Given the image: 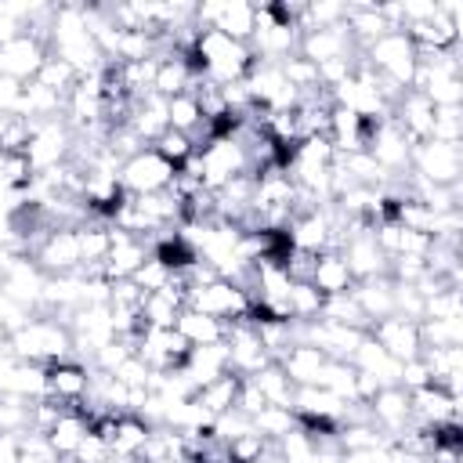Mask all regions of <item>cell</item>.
Returning a JSON list of instances; mask_svg holds the SVG:
<instances>
[{
    "mask_svg": "<svg viewBox=\"0 0 463 463\" xmlns=\"http://www.w3.org/2000/svg\"><path fill=\"white\" fill-rule=\"evenodd\" d=\"M11 358L36 362V365L76 362L72 358V333H69V326L54 322L47 315H33L29 326H22L18 333H11Z\"/></svg>",
    "mask_w": 463,
    "mask_h": 463,
    "instance_id": "1",
    "label": "cell"
},
{
    "mask_svg": "<svg viewBox=\"0 0 463 463\" xmlns=\"http://www.w3.org/2000/svg\"><path fill=\"white\" fill-rule=\"evenodd\" d=\"M409 170L430 184H459L463 177V148L449 141H420L412 145V163Z\"/></svg>",
    "mask_w": 463,
    "mask_h": 463,
    "instance_id": "2",
    "label": "cell"
},
{
    "mask_svg": "<svg viewBox=\"0 0 463 463\" xmlns=\"http://www.w3.org/2000/svg\"><path fill=\"white\" fill-rule=\"evenodd\" d=\"M362 58L376 72H383V76H391V80H398L405 87H409V80L416 72V47H412V40L405 33H383L380 40H373L362 51Z\"/></svg>",
    "mask_w": 463,
    "mask_h": 463,
    "instance_id": "3",
    "label": "cell"
},
{
    "mask_svg": "<svg viewBox=\"0 0 463 463\" xmlns=\"http://www.w3.org/2000/svg\"><path fill=\"white\" fill-rule=\"evenodd\" d=\"M69 152H72V130H69L65 119L33 123V137H29V148H25V159H29V166H33V174L65 163Z\"/></svg>",
    "mask_w": 463,
    "mask_h": 463,
    "instance_id": "4",
    "label": "cell"
},
{
    "mask_svg": "<svg viewBox=\"0 0 463 463\" xmlns=\"http://www.w3.org/2000/svg\"><path fill=\"white\" fill-rule=\"evenodd\" d=\"M199 163H203V188H210V192L224 188L232 177H239V174L250 170L242 145L232 141V137H213L210 145H203ZM250 174H253V170H250Z\"/></svg>",
    "mask_w": 463,
    "mask_h": 463,
    "instance_id": "5",
    "label": "cell"
},
{
    "mask_svg": "<svg viewBox=\"0 0 463 463\" xmlns=\"http://www.w3.org/2000/svg\"><path fill=\"white\" fill-rule=\"evenodd\" d=\"M170 181H174V166H170L163 156H156L152 148L130 156V159L119 166V188H123L127 195L163 192V188H170Z\"/></svg>",
    "mask_w": 463,
    "mask_h": 463,
    "instance_id": "6",
    "label": "cell"
},
{
    "mask_svg": "<svg viewBox=\"0 0 463 463\" xmlns=\"http://www.w3.org/2000/svg\"><path fill=\"white\" fill-rule=\"evenodd\" d=\"M188 307H195V311H203V315H213V318H221V322H235V318H242V315L253 311V300H250L235 282L213 279L210 286H203V289L192 293Z\"/></svg>",
    "mask_w": 463,
    "mask_h": 463,
    "instance_id": "7",
    "label": "cell"
},
{
    "mask_svg": "<svg viewBox=\"0 0 463 463\" xmlns=\"http://www.w3.org/2000/svg\"><path fill=\"white\" fill-rule=\"evenodd\" d=\"M369 405V420H373V427L376 430H383V434H391L387 441H394L402 430H409L416 420H412V405H409V391L405 387H380L376 394H373V402H365Z\"/></svg>",
    "mask_w": 463,
    "mask_h": 463,
    "instance_id": "8",
    "label": "cell"
},
{
    "mask_svg": "<svg viewBox=\"0 0 463 463\" xmlns=\"http://www.w3.org/2000/svg\"><path fill=\"white\" fill-rule=\"evenodd\" d=\"M43 58H47V43L22 33L11 43H0V76H7L14 83H29V80H36Z\"/></svg>",
    "mask_w": 463,
    "mask_h": 463,
    "instance_id": "9",
    "label": "cell"
},
{
    "mask_svg": "<svg viewBox=\"0 0 463 463\" xmlns=\"http://www.w3.org/2000/svg\"><path fill=\"white\" fill-rule=\"evenodd\" d=\"M365 152L391 174V177H398L402 170H409V163H412V141L391 123V116L383 119V123H376L373 127V134H369V145H365Z\"/></svg>",
    "mask_w": 463,
    "mask_h": 463,
    "instance_id": "10",
    "label": "cell"
},
{
    "mask_svg": "<svg viewBox=\"0 0 463 463\" xmlns=\"http://www.w3.org/2000/svg\"><path fill=\"white\" fill-rule=\"evenodd\" d=\"M47 279L51 275H72L80 268V246H76V228H58L51 232L29 257Z\"/></svg>",
    "mask_w": 463,
    "mask_h": 463,
    "instance_id": "11",
    "label": "cell"
},
{
    "mask_svg": "<svg viewBox=\"0 0 463 463\" xmlns=\"http://www.w3.org/2000/svg\"><path fill=\"white\" fill-rule=\"evenodd\" d=\"M109 239H112V250H109V257H105V264H101L105 282L130 279V275L152 257V250H148L141 239H134L130 232H123V228H116V224H109Z\"/></svg>",
    "mask_w": 463,
    "mask_h": 463,
    "instance_id": "12",
    "label": "cell"
},
{
    "mask_svg": "<svg viewBox=\"0 0 463 463\" xmlns=\"http://www.w3.org/2000/svg\"><path fill=\"white\" fill-rule=\"evenodd\" d=\"M369 336L394 358V362H412V358H420V322H409V318H398V315H391V318H383V322H376V326H369Z\"/></svg>",
    "mask_w": 463,
    "mask_h": 463,
    "instance_id": "13",
    "label": "cell"
},
{
    "mask_svg": "<svg viewBox=\"0 0 463 463\" xmlns=\"http://www.w3.org/2000/svg\"><path fill=\"white\" fill-rule=\"evenodd\" d=\"M336 253L344 257V264H347V271L354 275V282L373 279V275H387V257H383V250L376 246L373 228H362V232H354L351 239H344V246H340Z\"/></svg>",
    "mask_w": 463,
    "mask_h": 463,
    "instance_id": "14",
    "label": "cell"
},
{
    "mask_svg": "<svg viewBox=\"0 0 463 463\" xmlns=\"http://www.w3.org/2000/svg\"><path fill=\"white\" fill-rule=\"evenodd\" d=\"M43 282H47V275H43L29 257H14V264L0 275V293H7L11 300H18L22 307H29V311L36 315Z\"/></svg>",
    "mask_w": 463,
    "mask_h": 463,
    "instance_id": "15",
    "label": "cell"
},
{
    "mask_svg": "<svg viewBox=\"0 0 463 463\" xmlns=\"http://www.w3.org/2000/svg\"><path fill=\"white\" fill-rule=\"evenodd\" d=\"M297 54H304L307 61L318 65V61H329V58H351V54H358V51H354V40H351L347 25L340 22V25H329V29H311V33H304Z\"/></svg>",
    "mask_w": 463,
    "mask_h": 463,
    "instance_id": "16",
    "label": "cell"
},
{
    "mask_svg": "<svg viewBox=\"0 0 463 463\" xmlns=\"http://www.w3.org/2000/svg\"><path fill=\"white\" fill-rule=\"evenodd\" d=\"M351 297L358 300V307H362V315H365L369 326H376V322H383V318L394 315V282L387 275H373V279L354 282Z\"/></svg>",
    "mask_w": 463,
    "mask_h": 463,
    "instance_id": "17",
    "label": "cell"
},
{
    "mask_svg": "<svg viewBox=\"0 0 463 463\" xmlns=\"http://www.w3.org/2000/svg\"><path fill=\"white\" fill-rule=\"evenodd\" d=\"M87 387H90V373L80 362H51L47 365V394L54 402L76 405L87 398Z\"/></svg>",
    "mask_w": 463,
    "mask_h": 463,
    "instance_id": "18",
    "label": "cell"
},
{
    "mask_svg": "<svg viewBox=\"0 0 463 463\" xmlns=\"http://www.w3.org/2000/svg\"><path fill=\"white\" fill-rule=\"evenodd\" d=\"M311 286L322 293V297H340V293H351L354 289V275L347 271L344 257L336 250H326L315 257V271H311Z\"/></svg>",
    "mask_w": 463,
    "mask_h": 463,
    "instance_id": "19",
    "label": "cell"
},
{
    "mask_svg": "<svg viewBox=\"0 0 463 463\" xmlns=\"http://www.w3.org/2000/svg\"><path fill=\"white\" fill-rule=\"evenodd\" d=\"M174 329H177L192 347L224 344V340H228V322H221V318H213V315H203V311H195V307H181Z\"/></svg>",
    "mask_w": 463,
    "mask_h": 463,
    "instance_id": "20",
    "label": "cell"
},
{
    "mask_svg": "<svg viewBox=\"0 0 463 463\" xmlns=\"http://www.w3.org/2000/svg\"><path fill=\"white\" fill-rule=\"evenodd\" d=\"M326 362H329V358H326L318 347H311V344H293V347L279 358L282 373H286L297 387H315V380H318V373H322Z\"/></svg>",
    "mask_w": 463,
    "mask_h": 463,
    "instance_id": "21",
    "label": "cell"
},
{
    "mask_svg": "<svg viewBox=\"0 0 463 463\" xmlns=\"http://www.w3.org/2000/svg\"><path fill=\"white\" fill-rule=\"evenodd\" d=\"M239 383H242V376H239V373H224V376L210 380L206 387H199V391L192 394V402H195V405H199L206 416H221V412L235 409Z\"/></svg>",
    "mask_w": 463,
    "mask_h": 463,
    "instance_id": "22",
    "label": "cell"
},
{
    "mask_svg": "<svg viewBox=\"0 0 463 463\" xmlns=\"http://www.w3.org/2000/svg\"><path fill=\"white\" fill-rule=\"evenodd\" d=\"M181 297H177V289H156V293H145V300H141V322L148 326V329H174L177 326V315H181Z\"/></svg>",
    "mask_w": 463,
    "mask_h": 463,
    "instance_id": "23",
    "label": "cell"
},
{
    "mask_svg": "<svg viewBox=\"0 0 463 463\" xmlns=\"http://www.w3.org/2000/svg\"><path fill=\"white\" fill-rule=\"evenodd\" d=\"M148 434H152V423H148V420H141V416H134V412H123V416H116V430H112V438H109V449H112L116 456L137 459V452L145 449Z\"/></svg>",
    "mask_w": 463,
    "mask_h": 463,
    "instance_id": "24",
    "label": "cell"
},
{
    "mask_svg": "<svg viewBox=\"0 0 463 463\" xmlns=\"http://www.w3.org/2000/svg\"><path fill=\"white\" fill-rule=\"evenodd\" d=\"M253 383H257V391L264 394V402L268 405H279V409H293V391H297V383L282 373V365L279 362H268L257 376H250Z\"/></svg>",
    "mask_w": 463,
    "mask_h": 463,
    "instance_id": "25",
    "label": "cell"
},
{
    "mask_svg": "<svg viewBox=\"0 0 463 463\" xmlns=\"http://www.w3.org/2000/svg\"><path fill=\"white\" fill-rule=\"evenodd\" d=\"M87 420H80L76 412H65L51 430H47V441H51V449L61 456V459H72L76 456V449H80V441L87 438Z\"/></svg>",
    "mask_w": 463,
    "mask_h": 463,
    "instance_id": "26",
    "label": "cell"
},
{
    "mask_svg": "<svg viewBox=\"0 0 463 463\" xmlns=\"http://www.w3.org/2000/svg\"><path fill=\"white\" fill-rule=\"evenodd\" d=\"M166 123L174 127V130H181V134H195L199 127H203V112H199V98L192 94V90H184V94H174V98H166Z\"/></svg>",
    "mask_w": 463,
    "mask_h": 463,
    "instance_id": "27",
    "label": "cell"
},
{
    "mask_svg": "<svg viewBox=\"0 0 463 463\" xmlns=\"http://www.w3.org/2000/svg\"><path fill=\"white\" fill-rule=\"evenodd\" d=\"M76 246H80V268L83 264H101L112 250V239H109V224H80L76 228Z\"/></svg>",
    "mask_w": 463,
    "mask_h": 463,
    "instance_id": "28",
    "label": "cell"
},
{
    "mask_svg": "<svg viewBox=\"0 0 463 463\" xmlns=\"http://www.w3.org/2000/svg\"><path fill=\"white\" fill-rule=\"evenodd\" d=\"M423 347H463V318H420Z\"/></svg>",
    "mask_w": 463,
    "mask_h": 463,
    "instance_id": "29",
    "label": "cell"
},
{
    "mask_svg": "<svg viewBox=\"0 0 463 463\" xmlns=\"http://www.w3.org/2000/svg\"><path fill=\"white\" fill-rule=\"evenodd\" d=\"M76 80H80V72H76L69 61L54 58V54H47L43 65H40V72H36V83L47 87V90H54L58 98H69L72 87H76Z\"/></svg>",
    "mask_w": 463,
    "mask_h": 463,
    "instance_id": "30",
    "label": "cell"
},
{
    "mask_svg": "<svg viewBox=\"0 0 463 463\" xmlns=\"http://www.w3.org/2000/svg\"><path fill=\"white\" fill-rule=\"evenodd\" d=\"M289 430H297V416H293V409L264 405V409L253 416V434H260L264 441H282Z\"/></svg>",
    "mask_w": 463,
    "mask_h": 463,
    "instance_id": "31",
    "label": "cell"
},
{
    "mask_svg": "<svg viewBox=\"0 0 463 463\" xmlns=\"http://www.w3.org/2000/svg\"><path fill=\"white\" fill-rule=\"evenodd\" d=\"M318 318H326V322H340V326H354V329H365V333H369V322H365V315H362V307H358V300H354L351 293L326 297Z\"/></svg>",
    "mask_w": 463,
    "mask_h": 463,
    "instance_id": "32",
    "label": "cell"
},
{
    "mask_svg": "<svg viewBox=\"0 0 463 463\" xmlns=\"http://www.w3.org/2000/svg\"><path fill=\"white\" fill-rule=\"evenodd\" d=\"M148 148H152L156 156H163V159H166L174 170H177V166H181V163H184V159L195 152L192 137H188V134H181V130H174V127H166V130H163V134H159V137H156Z\"/></svg>",
    "mask_w": 463,
    "mask_h": 463,
    "instance_id": "33",
    "label": "cell"
},
{
    "mask_svg": "<svg viewBox=\"0 0 463 463\" xmlns=\"http://www.w3.org/2000/svg\"><path fill=\"white\" fill-rule=\"evenodd\" d=\"M322 293L311 286V282H293L289 286V315L293 322H311L322 315Z\"/></svg>",
    "mask_w": 463,
    "mask_h": 463,
    "instance_id": "34",
    "label": "cell"
},
{
    "mask_svg": "<svg viewBox=\"0 0 463 463\" xmlns=\"http://www.w3.org/2000/svg\"><path fill=\"white\" fill-rule=\"evenodd\" d=\"M430 141H449V145H459L463 141V105H441V109H434Z\"/></svg>",
    "mask_w": 463,
    "mask_h": 463,
    "instance_id": "35",
    "label": "cell"
},
{
    "mask_svg": "<svg viewBox=\"0 0 463 463\" xmlns=\"http://www.w3.org/2000/svg\"><path fill=\"white\" fill-rule=\"evenodd\" d=\"M279 69H282L286 83H289L297 94H300V90H311V87H322V83H318V65H315V61H307L304 54H289Z\"/></svg>",
    "mask_w": 463,
    "mask_h": 463,
    "instance_id": "36",
    "label": "cell"
},
{
    "mask_svg": "<svg viewBox=\"0 0 463 463\" xmlns=\"http://www.w3.org/2000/svg\"><path fill=\"white\" fill-rule=\"evenodd\" d=\"M423 318H463V293L459 286H445L423 300Z\"/></svg>",
    "mask_w": 463,
    "mask_h": 463,
    "instance_id": "37",
    "label": "cell"
},
{
    "mask_svg": "<svg viewBox=\"0 0 463 463\" xmlns=\"http://www.w3.org/2000/svg\"><path fill=\"white\" fill-rule=\"evenodd\" d=\"M130 279L137 282V289L156 293V289H166V286L174 282V271H170V268H166V264H163V260L152 253V257H148V260H145V264H141V268H137Z\"/></svg>",
    "mask_w": 463,
    "mask_h": 463,
    "instance_id": "38",
    "label": "cell"
},
{
    "mask_svg": "<svg viewBox=\"0 0 463 463\" xmlns=\"http://www.w3.org/2000/svg\"><path fill=\"white\" fill-rule=\"evenodd\" d=\"M271 445L275 441H264L260 434H242V438H235V441H228V452H232V463H257L260 456H268L271 452Z\"/></svg>",
    "mask_w": 463,
    "mask_h": 463,
    "instance_id": "39",
    "label": "cell"
},
{
    "mask_svg": "<svg viewBox=\"0 0 463 463\" xmlns=\"http://www.w3.org/2000/svg\"><path fill=\"white\" fill-rule=\"evenodd\" d=\"M394 315L398 318H409V322H420L423 318V297L416 293V286L394 282Z\"/></svg>",
    "mask_w": 463,
    "mask_h": 463,
    "instance_id": "40",
    "label": "cell"
},
{
    "mask_svg": "<svg viewBox=\"0 0 463 463\" xmlns=\"http://www.w3.org/2000/svg\"><path fill=\"white\" fill-rule=\"evenodd\" d=\"M112 376L119 380V383H127V387H145L148 391V380H152V369L137 358V354H127L116 369H112Z\"/></svg>",
    "mask_w": 463,
    "mask_h": 463,
    "instance_id": "41",
    "label": "cell"
},
{
    "mask_svg": "<svg viewBox=\"0 0 463 463\" xmlns=\"http://www.w3.org/2000/svg\"><path fill=\"white\" fill-rule=\"evenodd\" d=\"M29 322H33V311L22 307L18 300H11L7 293H0V326H4L7 333H18V329L29 326Z\"/></svg>",
    "mask_w": 463,
    "mask_h": 463,
    "instance_id": "42",
    "label": "cell"
},
{
    "mask_svg": "<svg viewBox=\"0 0 463 463\" xmlns=\"http://www.w3.org/2000/svg\"><path fill=\"white\" fill-rule=\"evenodd\" d=\"M264 405H268V402H264V394L257 391V383H253L250 376H242V383H239V394H235V409H239L242 416H250V420H253V416H257Z\"/></svg>",
    "mask_w": 463,
    "mask_h": 463,
    "instance_id": "43",
    "label": "cell"
},
{
    "mask_svg": "<svg viewBox=\"0 0 463 463\" xmlns=\"http://www.w3.org/2000/svg\"><path fill=\"white\" fill-rule=\"evenodd\" d=\"M430 383V373H427V365L420 362V358H412V362H402V373H398V387H405V391H420V387H427Z\"/></svg>",
    "mask_w": 463,
    "mask_h": 463,
    "instance_id": "44",
    "label": "cell"
},
{
    "mask_svg": "<svg viewBox=\"0 0 463 463\" xmlns=\"http://www.w3.org/2000/svg\"><path fill=\"white\" fill-rule=\"evenodd\" d=\"M4 354H11V333L0 326V358H4Z\"/></svg>",
    "mask_w": 463,
    "mask_h": 463,
    "instance_id": "45",
    "label": "cell"
},
{
    "mask_svg": "<svg viewBox=\"0 0 463 463\" xmlns=\"http://www.w3.org/2000/svg\"><path fill=\"white\" fill-rule=\"evenodd\" d=\"M257 463H282V459H279V449H275V445H271V452H268V456H260V459H257Z\"/></svg>",
    "mask_w": 463,
    "mask_h": 463,
    "instance_id": "46",
    "label": "cell"
},
{
    "mask_svg": "<svg viewBox=\"0 0 463 463\" xmlns=\"http://www.w3.org/2000/svg\"><path fill=\"white\" fill-rule=\"evenodd\" d=\"M163 463H181V459H163Z\"/></svg>",
    "mask_w": 463,
    "mask_h": 463,
    "instance_id": "47",
    "label": "cell"
}]
</instances>
